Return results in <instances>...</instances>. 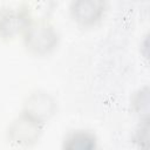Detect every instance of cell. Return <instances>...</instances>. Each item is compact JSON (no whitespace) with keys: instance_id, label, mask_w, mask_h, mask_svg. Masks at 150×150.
<instances>
[{"instance_id":"obj_1","label":"cell","mask_w":150,"mask_h":150,"mask_svg":"<svg viewBox=\"0 0 150 150\" xmlns=\"http://www.w3.org/2000/svg\"><path fill=\"white\" fill-rule=\"evenodd\" d=\"M26 49L35 56H46L53 53L60 43L57 28L47 19H34L22 34Z\"/></svg>"},{"instance_id":"obj_2","label":"cell","mask_w":150,"mask_h":150,"mask_svg":"<svg viewBox=\"0 0 150 150\" xmlns=\"http://www.w3.org/2000/svg\"><path fill=\"white\" fill-rule=\"evenodd\" d=\"M46 125V123L33 116L20 111V114L8 124L6 132L7 139L14 146L29 148L39 142Z\"/></svg>"},{"instance_id":"obj_3","label":"cell","mask_w":150,"mask_h":150,"mask_svg":"<svg viewBox=\"0 0 150 150\" xmlns=\"http://www.w3.org/2000/svg\"><path fill=\"white\" fill-rule=\"evenodd\" d=\"M32 20V11L26 5L0 7V39L12 40L22 35Z\"/></svg>"},{"instance_id":"obj_4","label":"cell","mask_w":150,"mask_h":150,"mask_svg":"<svg viewBox=\"0 0 150 150\" xmlns=\"http://www.w3.org/2000/svg\"><path fill=\"white\" fill-rule=\"evenodd\" d=\"M107 7L103 0H73L69 4V14L79 26L91 27L103 19Z\"/></svg>"},{"instance_id":"obj_5","label":"cell","mask_w":150,"mask_h":150,"mask_svg":"<svg viewBox=\"0 0 150 150\" xmlns=\"http://www.w3.org/2000/svg\"><path fill=\"white\" fill-rule=\"evenodd\" d=\"M57 110L55 97L46 90H34L25 100L21 111L33 116L34 118L48 123Z\"/></svg>"},{"instance_id":"obj_6","label":"cell","mask_w":150,"mask_h":150,"mask_svg":"<svg viewBox=\"0 0 150 150\" xmlns=\"http://www.w3.org/2000/svg\"><path fill=\"white\" fill-rule=\"evenodd\" d=\"M98 139L89 129H74L68 131L61 143V150H98Z\"/></svg>"}]
</instances>
